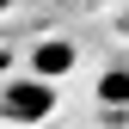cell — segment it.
<instances>
[{
    "label": "cell",
    "instance_id": "7a4b0ae2",
    "mask_svg": "<svg viewBox=\"0 0 129 129\" xmlns=\"http://www.w3.org/2000/svg\"><path fill=\"white\" fill-rule=\"evenodd\" d=\"M68 68H74V43L49 37V43L31 49V74H37V80H55V74H68Z\"/></svg>",
    "mask_w": 129,
    "mask_h": 129
},
{
    "label": "cell",
    "instance_id": "3957f363",
    "mask_svg": "<svg viewBox=\"0 0 129 129\" xmlns=\"http://www.w3.org/2000/svg\"><path fill=\"white\" fill-rule=\"evenodd\" d=\"M99 105H129V68H111V74H99Z\"/></svg>",
    "mask_w": 129,
    "mask_h": 129
},
{
    "label": "cell",
    "instance_id": "6da1fadb",
    "mask_svg": "<svg viewBox=\"0 0 129 129\" xmlns=\"http://www.w3.org/2000/svg\"><path fill=\"white\" fill-rule=\"evenodd\" d=\"M49 111H55V86L49 80H37V74L6 80V92H0V117L6 123H43Z\"/></svg>",
    "mask_w": 129,
    "mask_h": 129
}]
</instances>
